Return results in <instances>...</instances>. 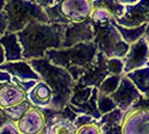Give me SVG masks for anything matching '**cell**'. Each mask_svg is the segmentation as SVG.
<instances>
[{
    "label": "cell",
    "instance_id": "23",
    "mask_svg": "<svg viewBox=\"0 0 149 134\" xmlns=\"http://www.w3.org/2000/svg\"><path fill=\"white\" fill-rule=\"evenodd\" d=\"M42 133H67V134H74L77 133V128L74 126L73 122L68 121L66 119H58L54 122L49 126H45L42 131Z\"/></svg>",
    "mask_w": 149,
    "mask_h": 134
},
{
    "label": "cell",
    "instance_id": "6",
    "mask_svg": "<svg viewBox=\"0 0 149 134\" xmlns=\"http://www.w3.org/2000/svg\"><path fill=\"white\" fill-rule=\"evenodd\" d=\"M94 38V30L91 18H86L82 21H71L66 25L64 30V37L62 48L72 47L83 41H91Z\"/></svg>",
    "mask_w": 149,
    "mask_h": 134
},
{
    "label": "cell",
    "instance_id": "39",
    "mask_svg": "<svg viewBox=\"0 0 149 134\" xmlns=\"http://www.w3.org/2000/svg\"><path fill=\"white\" fill-rule=\"evenodd\" d=\"M3 63H6V54H5V49L2 45L0 44V65Z\"/></svg>",
    "mask_w": 149,
    "mask_h": 134
},
{
    "label": "cell",
    "instance_id": "11",
    "mask_svg": "<svg viewBox=\"0 0 149 134\" xmlns=\"http://www.w3.org/2000/svg\"><path fill=\"white\" fill-rule=\"evenodd\" d=\"M122 133H149V110L126 111Z\"/></svg>",
    "mask_w": 149,
    "mask_h": 134
},
{
    "label": "cell",
    "instance_id": "35",
    "mask_svg": "<svg viewBox=\"0 0 149 134\" xmlns=\"http://www.w3.org/2000/svg\"><path fill=\"white\" fill-rule=\"evenodd\" d=\"M8 28V19L7 15L5 14V11H0V37L7 31Z\"/></svg>",
    "mask_w": 149,
    "mask_h": 134
},
{
    "label": "cell",
    "instance_id": "28",
    "mask_svg": "<svg viewBox=\"0 0 149 134\" xmlns=\"http://www.w3.org/2000/svg\"><path fill=\"white\" fill-rule=\"evenodd\" d=\"M116 107H118V105L110 95H107L104 93L99 92V94H97V108H99L101 114H105L108 112L114 110Z\"/></svg>",
    "mask_w": 149,
    "mask_h": 134
},
{
    "label": "cell",
    "instance_id": "24",
    "mask_svg": "<svg viewBox=\"0 0 149 134\" xmlns=\"http://www.w3.org/2000/svg\"><path fill=\"white\" fill-rule=\"evenodd\" d=\"M93 7H103L112 15L113 18L123 16L126 11V5L119 2L118 0H92Z\"/></svg>",
    "mask_w": 149,
    "mask_h": 134
},
{
    "label": "cell",
    "instance_id": "27",
    "mask_svg": "<svg viewBox=\"0 0 149 134\" xmlns=\"http://www.w3.org/2000/svg\"><path fill=\"white\" fill-rule=\"evenodd\" d=\"M122 75L110 74L108 77H105L104 81L101 83L100 86L97 87V88H99V92L104 93V94H107V95H111L112 93L116 92V89L118 88Z\"/></svg>",
    "mask_w": 149,
    "mask_h": 134
},
{
    "label": "cell",
    "instance_id": "13",
    "mask_svg": "<svg viewBox=\"0 0 149 134\" xmlns=\"http://www.w3.org/2000/svg\"><path fill=\"white\" fill-rule=\"evenodd\" d=\"M18 128L22 134H37L42 133L45 126L44 114L40 110L33 106L26 112V114L17 122Z\"/></svg>",
    "mask_w": 149,
    "mask_h": 134
},
{
    "label": "cell",
    "instance_id": "3",
    "mask_svg": "<svg viewBox=\"0 0 149 134\" xmlns=\"http://www.w3.org/2000/svg\"><path fill=\"white\" fill-rule=\"evenodd\" d=\"M97 54V47L93 40L83 41L67 48H52L46 52L45 57L51 63L65 69L72 66L88 67L94 61Z\"/></svg>",
    "mask_w": 149,
    "mask_h": 134
},
{
    "label": "cell",
    "instance_id": "12",
    "mask_svg": "<svg viewBox=\"0 0 149 134\" xmlns=\"http://www.w3.org/2000/svg\"><path fill=\"white\" fill-rule=\"evenodd\" d=\"M92 10V0H64L62 2V11L71 21H82L90 18Z\"/></svg>",
    "mask_w": 149,
    "mask_h": 134
},
{
    "label": "cell",
    "instance_id": "31",
    "mask_svg": "<svg viewBox=\"0 0 149 134\" xmlns=\"http://www.w3.org/2000/svg\"><path fill=\"white\" fill-rule=\"evenodd\" d=\"M97 119H95L93 116H91L89 114H79V115L76 116L75 121L73 122V124H74V126L79 130V128H81V127L84 126V125L94 123V122H97Z\"/></svg>",
    "mask_w": 149,
    "mask_h": 134
},
{
    "label": "cell",
    "instance_id": "37",
    "mask_svg": "<svg viewBox=\"0 0 149 134\" xmlns=\"http://www.w3.org/2000/svg\"><path fill=\"white\" fill-rule=\"evenodd\" d=\"M36 3H38L39 6L42 8H47L49 7V6H53L54 3H55V1L54 0H34Z\"/></svg>",
    "mask_w": 149,
    "mask_h": 134
},
{
    "label": "cell",
    "instance_id": "44",
    "mask_svg": "<svg viewBox=\"0 0 149 134\" xmlns=\"http://www.w3.org/2000/svg\"><path fill=\"white\" fill-rule=\"evenodd\" d=\"M147 43H148V46H149V39H147Z\"/></svg>",
    "mask_w": 149,
    "mask_h": 134
},
{
    "label": "cell",
    "instance_id": "38",
    "mask_svg": "<svg viewBox=\"0 0 149 134\" xmlns=\"http://www.w3.org/2000/svg\"><path fill=\"white\" fill-rule=\"evenodd\" d=\"M7 121H9V119L6 116V114H5V112H3V108L0 106V127L2 126Z\"/></svg>",
    "mask_w": 149,
    "mask_h": 134
},
{
    "label": "cell",
    "instance_id": "5",
    "mask_svg": "<svg viewBox=\"0 0 149 134\" xmlns=\"http://www.w3.org/2000/svg\"><path fill=\"white\" fill-rule=\"evenodd\" d=\"M94 38L99 52H102L107 57H120L123 58L127 55L130 45L123 40L118 29L111 21L97 22L92 21Z\"/></svg>",
    "mask_w": 149,
    "mask_h": 134
},
{
    "label": "cell",
    "instance_id": "41",
    "mask_svg": "<svg viewBox=\"0 0 149 134\" xmlns=\"http://www.w3.org/2000/svg\"><path fill=\"white\" fill-rule=\"evenodd\" d=\"M146 39H149V22L147 23V26H146V30H145V35H143Z\"/></svg>",
    "mask_w": 149,
    "mask_h": 134
},
{
    "label": "cell",
    "instance_id": "17",
    "mask_svg": "<svg viewBox=\"0 0 149 134\" xmlns=\"http://www.w3.org/2000/svg\"><path fill=\"white\" fill-rule=\"evenodd\" d=\"M0 44L2 45L5 54H6V61H16V60H22V47L18 39L17 32L6 31L0 37Z\"/></svg>",
    "mask_w": 149,
    "mask_h": 134
},
{
    "label": "cell",
    "instance_id": "32",
    "mask_svg": "<svg viewBox=\"0 0 149 134\" xmlns=\"http://www.w3.org/2000/svg\"><path fill=\"white\" fill-rule=\"evenodd\" d=\"M20 133L17 122H14L11 119L7 121L2 126L0 127V134H18Z\"/></svg>",
    "mask_w": 149,
    "mask_h": 134
},
{
    "label": "cell",
    "instance_id": "42",
    "mask_svg": "<svg viewBox=\"0 0 149 134\" xmlns=\"http://www.w3.org/2000/svg\"><path fill=\"white\" fill-rule=\"evenodd\" d=\"M5 5H6V0H0V11H2V10H3Z\"/></svg>",
    "mask_w": 149,
    "mask_h": 134
},
{
    "label": "cell",
    "instance_id": "22",
    "mask_svg": "<svg viewBox=\"0 0 149 134\" xmlns=\"http://www.w3.org/2000/svg\"><path fill=\"white\" fill-rule=\"evenodd\" d=\"M33 106H34L33 103L30 102L28 98H26V99H24L22 102L18 103V104L5 107L3 112H5L6 116L9 119H11L14 122H18L26 114V112L28 111L29 108H31Z\"/></svg>",
    "mask_w": 149,
    "mask_h": 134
},
{
    "label": "cell",
    "instance_id": "16",
    "mask_svg": "<svg viewBox=\"0 0 149 134\" xmlns=\"http://www.w3.org/2000/svg\"><path fill=\"white\" fill-rule=\"evenodd\" d=\"M0 69L7 70L8 73L13 75L14 77H17L19 79L28 81V79H35L40 81V76L37 72L30 66L28 60H16V61H6L0 65Z\"/></svg>",
    "mask_w": 149,
    "mask_h": 134
},
{
    "label": "cell",
    "instance_id": "9",
    "mask_svg": "<svg viewBox=\"0 0 149 134\" xmlns=\"http://www.w3.org/2000/svg\"><path fill=\"white\" fill-rule=\"evenodd\" d=\"M116 21L125 27H137L149 22V0H139L134 5H126L123 16L114 18Z\"/></svg>",
    "mask_w": 149,
    "mask_h": 134
},
{
    "label": "cell",
    "instance_id": "36",
    "mask_svg": "<svg viewBox=\"0 0 149 134\" xmlns=\"http://www.w3.org/2000/svg\"><path fill=\"white\" fill-rule=\"evenodd\" d=\"M5 82H13V75L8 73L7 70L0 69V83Z\"/></svg>",
    "mask_w": 149,
    "mask_h": 134
},
{
    "label": "cell",
    "instance_id": "7",
    "mask_svg": "<svg viewBox=\"0 0 149 134\" xmlns=\"http://www.w3.org/2000/svg\"><path fill=\"white\" fill-rule=\"evenodd\" d=\"M107 59H108V57L104 54L97 50V57H95L94 61L86 68L85 73L76 81V83L82 86L99 87L100 84L104 81L105 77H108L110 75V72L108 70Z\"/></svg>",
    "mask_w": 149,
    "mask_h": 134
},
{
    "label": "cell",
    "instance_id": "29",
    "mask_svg": "<svg viewBox=\"0 0 149 134\" xmlns=\"http://www.w3.org/2000/svg\"><path fill=\"white\" fill-rule=\"evenodd\" d=\"M91 20L97 23H102V22L110 21L112 18V15L109 12V10H107L103 7H93V10L90 16Z\"/></svg>",
    "mask_w": 149,
    "mask_h": 134
},
{
    "label": "cell",
    "instance_id": "34",
    "mask_svg": "<svg viewBox=\"0 0 149 134\" xmlns=\"http://www.w3.org/2000/svg\"><path fill=\"white\" fill-rule=\"evenodd\" d=\"M77 133L79 134H99L101 133V128H100V125L97 124V122H94V123H91V124H88V125H84L81 128L77 130Z\"/></svg>",
    "mask_w": 149,
    "mask_h": 134
},
{
    "label": "cell",
    "instance_id": "26",
    "mask_svg": "<svg viewBox=\"0 0 149 134\" xmlns=\"http://www.w3.org/2000/svg\"><path fill=\"white\" fill-rule=\"evenodd\" d=\"M45 12L48 17V22H57V23H64V25L71 22V20L66 18L62 11V2L54 3L53 6L45 8Z\"/></svg>",
    "mask_w": 149,
    "mask_h": 134
},
{
    "label": "cell",
    "instance_id": "30",
    "mask_svg": "<svg viewBox=\"0 0 149 134\" xmlns=\"http://www.w3.org/2000/svg\"><path fill=\"white\" fill-rule=\"evenodd\" d=\"M107 65H108V70L110 72V74L114 75H122L123 73V68H125V63L123 59L120 57H108L107 59Z\"/></svg>",
    "mask_w": 149,
    "mask_h": 134
},
{
    "label": "cell",
    "instance_id": "14",
    "mask_svg": "<svg viewBox=\"0 0 149 134\" xmlns=\"http://www.w3.org/2000/svg\"><path fill=\"white\" fill-rule=\"evenodd\" d=\"M28 98V93L14 82L0 83V106H13Z\"/></svg>",
    "mask_w": 149,
    "mask_h": 134
},
{
    "label": "cell",
    "instance_id": "20",
    "mask_svg": "<svg viewBox=\"0 0 149 134\" xmlns=\"http://www.w3.org/2000/svg\"><path fill=\"white\" fill-rule=\"evenodd\" d=\"M110 21L118 29L121 37L123 38V40L129 45L134 44V41H137L139 38H141L145 35V30H146V26H147V23H142V25L137 26V27H125V26L119 25L116 21L114 18H112Z\"/></svg>",
    "mask_w": 149,
    "mask_h": 134
},
{
    "label": "cell",
    "instance_id": "8",
    "mask_svg": "<svg viewBox=\"0 0 149 134\" xmlns=\"http://www.w3.org/2000/svg\"><path fill=\"white\" fill-rule=\"evenodd\" d=\"M122 59L125 63V74L140 67L149 66V46L146 37L142 36L134 44L130 45L127 55Z\"/></svg>",
    "mask_w": 149,
    "mask_h": 134
},
{
    "label": "cell",
    "instance_id": "25",
    "mask_svg": "<svg viewBox=\"0 0 149 134\" xmlns=\"http://www.w3.org/2000/svg\"><path fill=\"white\" fill-rule=\"evenodd\" d=\"M92 89H93L92 86H82V85L75 83L68 104L79 106V105L85 103L92 95Z\"/></svg>",
    "mask_w": 149,
    "mask_h": 134
},
{
    "label": "cell",
    "instance_id": "1",
    "mask_svg": "<svg viewBox=\"0 0 149 134\" xmlns=\"http://www.w3.org/2000/svg\"><path fill=\"white\" fill-rule=\"evenodd\" d=\"M65 28L64 23L31 21L24 29L17 31L24 58H43L48 49L62 48Z\"/></svg>",
    "mask_w": 149,
    "mask_h": 134
},
{
    "label": "cell",
    "instance_id": "33",
    "mask_svg": "<svg viewBox=\"0 0 149 134\" xmlns=\"http://www.w3.org/2000/svg\"><path fill=\"white\" fill-rule=\"evenodd\" d=\"M149 110V93L145 94L139 97L136 102H134L132 106L129 108V110Z\"/></svg>",
    "mask_w": 149,
    "mask_h": 134
},
{
    "label": "cell",
    "instance_id": "19",
    "mask_svg": "<svg viewBox=\"0 0 149 134\" xmlns=\"http://www.w3.org/2000/svg\"><path fill=\"white\" fill-rule=\"evenodd\" d=\"M97 94H99V88L97 87H93L92 89V95L89 99L83 103V104L75 106L72 104H67L74 112L77 114H89L91 116H93L95 119H99L102 114L100 113L99 108H97Z\"/></svg>",
    "mask_w": 149,
    "mask_h": 134
},
{
    "label": "cell",
    "instance_id": "43",
    "mask_svg": "<svg viewBox=\"0 0 149 134\" xmlns=\"http://www.w3.org/2000/svg\"><path fill=\"white\" fill-rule=\"evenodd\" d=\"M55 1V3H58V2H63L64 0H54Z\"/></svg>",
    "mask_w": 149,
    "mask_h": 134
},
{
    "label": "cell",
    "instance_id": "21",
    "mask_svg": "<svg viewBox=\"0 0 149 134\" xmlns=\"http://www.w3.org/2000/svg\"><path fill=\"white\" fill-rule=\"evenodd\" d=\"M126 75L132 81V83L142 95L149 93V66L134 69Z\"/></svg>",
    "mask_w": 149,
    "mask_h": 134
},
{
    "label": "cell",
    "instance_id": "18",
    "mask_svg": "<svg viewBox=\"0 0 149 134\" xmlns=\"http://www.w3.org/2000/svg\"><path fill=\"white\" fill-rule=\"evenodd\" d=\"M28 99L36 107H47L52 103L53 90L43 79H40L28 92Z\"/></svg>",
    "mask_w": 149,
    "mask_h": 134
},
{
    "label": "cell",
    "instance_id": "4",
    "mask_svg": "<svg viewBox=\"0 0 149 134\" xmlns=\"http://www.w3.org/2000/svg\"><path fill=\"white\" fill-rule=\"evenodd\" d=\"M3 11L8 19L7 31L11 32L20 31L31 21L48 22L45 9L34 0H6Z\"/></svg>",
    "mask_w": 149,
    "mask_h": 134
},
{
    "label": "cell",
    "instance_id": "40",
    "mask_svg": "<svg viewBox=\"0 0 149 134\" xmlns=\"http://www.w3.org/2000/svg\"><path fill=\"white\" fill-rule=\"evenodd\" d=\"M118 1L123 3V5H134L136 2H138L139 0H118Z\"/></svg>",
    "mask_w": 149,
    "mask_h": 134
},
{
    "label": "cell",
    "instance_id": "2",
    "mask_svg": "<svg viewBox=\"0 0 149 134\" xmlns=\"http://www.w3.org/2000/svg\"><path fill=\"white\" fill-rule=\"evenodd\" d=\"M30 66L53 90L52 103L48 107L62 110L70 103L75 81L64 67L51 63L46 57L28 60Z\"/></svg>",
    "mask_w": 149,
    "mask_h": 134
},
{
    "label": "cell",
    "instance_id": "15",
    "mask_svg": "<svg viewBox=\"0 0 149 134\" xmlns=\"http://www.w3.org/2000/svg\"><path fill=\"white\" fill-rule=\"evenodd\" d=\"M126 112L120 107L102 114V116L97 119V124L100 125L101 133L103 134H120L122 133V124L125 119Z\"/></svg>",
    "mask_w": 149,
    "mask_h": 134
},
{
    "label": "cell",
    "instance_id": "10",
    "mask_svg": "<svg viewBox=\"0 0 149 134\" xmlns=\"http://www.w3.org/2000/svg\"><path fill=\"white\" fill-rule=\"evenodd\" d=\"M110 96L114 99L118 107L126 112L141 96V93L139 92V89L136 87V85L127 75L123 74L121 77L118 88L116 89V92H113Z\"/></svg>",
    "mask_w": 149,
    "mask_h": 134
}]
</instances>
